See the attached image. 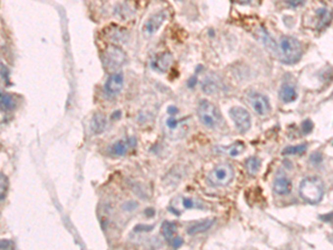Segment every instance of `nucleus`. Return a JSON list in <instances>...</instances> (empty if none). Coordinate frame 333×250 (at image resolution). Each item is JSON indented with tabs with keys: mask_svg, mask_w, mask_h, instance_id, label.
<instances>
[{
	"mask_svg": "<svg viewBox=\"0 0 333 250\" xmlns=\"http://www.w3.org/2000/svg\"><path fill=\"white\" fill-rule=\"evenodd\" d=\"M299 194L306 202L317 205L324 196V183L319 177H307L300 182Z\"/></svg>",
	"mask_w": 333,
	"mask_h": 250,
	"instance_id": "f257e3e1",
	"label": "nucleus"
},
{
	"mask_svg": "<svg viewBox=\"0 0 333 250\" xmlns=\"http://www.w3.org/2000/svg\"><path fill=\"white\" fill-rule=\"evenodd\" d=\"M279 52L281 61L283 64H296L302 57V44L297 38H294V37L284 36L283 38H281L280 41Z\"/></svg>",
	"mask_w": 333,
	"mask_h": 250,
	"instance_id": "f03ea898",
	"label": "nucleus"
},
{
	"mask_svg": "<svg viewBox=\"0 0 333 250\" xmlns=\"http://www.w3.org/2000/svg\"><path fill=\"white\" fill-rule=\"evenodd\" d=\"M197 114L200 123L209 129H216L223 122L219 108L214 103L208 101V100L200 101L199 106H198Z\"/></svg>",
	"mask_w": 333,
	"mask_h": 250,
	"instance_id": "7ed1b4c3",
	"label": "nucleus"
},
{
	"mask_svg": "<svg viewBox=\"0 0 333 250\" xmlns=\"http://www.w3.org/2000/svg\"><path fill=\"white\" fill-rule=\"evenodd\" d=\"M233 178V167L229 164H220L216 166L208 175L209 182L216 187H226L232 182Z\"/></svg>",
	"mask_w": 333,
	"mask_h": 250,
	"instance_id": "20e7f679",
	"label": "nucleus"
},
{
	"mask_svg": "<svg viewBox=\"0 0 333 250\" xmlns=\"http://www.w3.org/2000/svg\"><path fill=\"white\" fill-rule=\"evenodd\" d=\"M127 60L126 52L122 50L119 46L117 45H109L104 49L103 52V64L106 68L110 72H116L117 69L121 68Z\"/></svg>",
	"mask_w": 333,
	"mask_h": 250,
	"instance_id": "39448f33",
	"label": "nucleus"
},
{
	"mask_svg": "<svg viewBox=\"0 0 333 250\" xmlns=\"http://www.w3.org/2000/svg\"><path fill=\"white\" fill-rule=\"evenodd\" d=\"M247 99L249 105L251 106L256 115L264 117L269 115L270 111H271V105H270L269 99L265 96L252 91V93H249Z\"/></svg>",
	"mask_w": 333,
	"mask_h": 250,
	"instance_id": "423d86ee",
	"label": "nucleus"
},
{
	"mask_svg": "<svg viewBox=\"0 0 333 250\" xmlns=\"http://www.w3.org/2000/svg\"><path fill=\"white\" fill-rule=\"evenodd\" d=\"M230 117L240 132H247L251 128V116L242 107H233L230 109Z\"/></svg>",
	"mask_w": 333,
	"mask_h": 250,
	"instance_id": "0eeeda50",
	"label": "nucleus"
},
{
	"mask_svg": "<svg viewBox=\"0 0 333 250\" xmlns=\"http://www.w3.org/2000/svg\"><path fill=\"white\" fill-rule=\"evenodd\" d=\"M168 16H169V14H168L167 10H160L158 12H155V14H154L146 22L145 26H143V33H145L147 37L154 35V33L159 30L160 27L162 26L163 23L166 22Z\"/></svg>",
	"mask_w": 333,
	"mask_h": 250,
	"instance_id": "6e6552de",
	"label": "nucleus"
},
{
	"mask_svg": "<svg viewBox=\"0 0 333 250\" xmlns=\"http://www.w3.org/2000/svg\"><path fill=\"white\" fill-rule=\"evenodd\" d=\"M125 78L121 73H113L108 77L106 83H104V91L109 96H117L121 93L124 88Z\"/></svg>",
	"mask_w": 333,
	"mask_h": 250,
	"instance_id": "1a4fd4ad",
	"label": "nucleus"
},
{
	"mask_svg": "<svg viewBox=\"0 0 333 250\" xmlns=\"http://www.w3.org/2000/svg\"><path fill=\"white\" fill-rule=\"evenodd\" d=\"M164 127H166L167 136L175 139L183 136V132L185 130V124H183L182 120L177 119L175 116H170L169 118H167L166 123H164Z\"/></svg>",
	"mask_w": 333,
	"mask_h": 250,
	"instance_id": "9d476101",
	"label": "nucleus"
},
{
	"mask_svg": "<svg viewBox=\"0 0 333 250\" xmlns=\"http://www.w3.org/2000/svg\"><path fill=\"white\" fill-rule=\"evenodd\" d=\"M174 62V56L169 51L162 52L153 61V68L161 73H167Z\"/></svg>",
	"mask_w": 333,
	"mask_h": 250,
	"instance_id": "9b49d317",
	"label": "nucleus"
},
{
	"mask_svg": "<svg viewBox=\"0 0 333 250\" xmlns=\"http://www.w3.org/2000/svg\"><path fill=\"white\" fill-rule=\"evenodd\" d=\"M134 139L129 138L126 140H118L115 144H112L110 146V149H109V152L113 157H122L125 156L126 153L128 152V150L130 147L134 146Z\"/></svg>",
	"mask_w": 333,
	"mask_h": 250,
	"instance_id": "f8f14e48",
	"label": "nucleus"
},
{
	"mask_svg": "<svg viewBox=\"0 0 333 250\" xmlns=\"http://www.w3.org/2000/svg\"><path fill=\"white\" fill-rule=\"evenodd\" d=\"M292 189V182L290 179L282 175V176H278L275 181H273V191L279 196H285L291 193Z\"/></svg>",
	"mask_w": 333,
	"mask_h": 250,
	"instance_id": "ddd939ff",
	"label": "nucleus"
},
{
	"mask_svg": "<svg viewBox=\"0 0 333 250\" xmlns=\"http://www.w3.org/2000/svg\"><path fill=\"white\" fill-rule=\"evenodd\" d=\"M220 78H218L216 75H210L202 82V91L208 95H213L220 90Z\"/></svg>",
	"mask_w": 333,
	"mask_h": 250,
	"instance_id": "4468645a",
	"label": "nucleus"
},
{
	"mask_svg": "<svg viewBox=\"0 0 333 250\" xmlns=\"http://www.w3.org/2000/svg\"><path fill=\"white\" fill-rule=\"evenodd\" d=\"M90 128L95 135H100L101 132H103L104 129L107 128L106 116L101 114V112H97V114H95V116L92 117L91 119Z\"/></svg>",
	"mask_w": 333,
	"mask_h": 250,
	"instance_id": "2eb2a0df",
	"label": "nucleus"
},
{
	"mask_svg": "<svg viewBox=\"0 0 333 250\" xmlns=\"http://www.w3.org/2000/svg\"><path fill=\"white\" fill-rule=\"evenodd\" d=\"M279 98L282 102L290 103L293 102L294 100L298 98V94L292 86L286 85L285 83V85L281 87V89L279 91Z\"/></svg>",
	"mask_w": 333,
	"mask_h": 250,
	"instance_id": "dca6fc26",
	"label": "nucleus"
},
{
	"mask_svg": "<svg viewBox=\"0 0 333 250\" xmlns=\"http://www.w3.org/2000/svg\"><path fill=\"white\" fill-rule=\"evenodd\" d=\"M212 225H213L212 219H205V220H202V222L191 225V226L188 228L187 231L189 235H191V236L198 235V233H202V232H205L206 230H209V229L212 227Z\"/></svg>",
	"mask_w": 333,
	"mask_h": 250,
	"instance_id": "f3484780",
	"label": "nucleus"
},
{
	"mask_svg": "<svg viewBox=\"0 0 333 250\" xmlns=\"http://www.w3.org/2000/svg\"><path fill=\"white\" fill-rule=\"evenodd\" d=\"M246 150V145L242 141H235L232 145L228 146V147H222L221 151L226 153L229 157H237Z\"/></svg>",
	"mask_w": 333,
	"mask_h": 250,
	"instance_id": "a211bd4d",
	"label": "nucleus"
},
{
	"mask_svg": "<svg viewBox=\"0 0 333 250\" xmlns=\"http://www.w3.org/2000/svg\"><path fill=\"white\" fill-rule=\"evenodd\" d=\"M161 233L163 236V238L166 239L168 243L175 238L176 233H177V225L175 223L171 222H163L161 225Z\"/></svg>",
	"mask_w": 333,
	"mask_h": 250,
	"instance_id": "6ab92c4d",
	"label": "nucleus"
},
{
	"mask_svg": "<svg viewBox=\"0 0 333 250\" xmlns=\"http://www.w3.org/2000/svg\"><path fill=\"white\" fill-rule=\"evenodd\" d=\"M0 108L2 110H12L16 108V100L11 95L0 90Z\"/></svg>",
	"mask_w": 333,
	"mask_h": 250,
	"instance_id": "aec40b11",
	"label": "nucleus"
},
{
	"mask_svg": "<svg viewBox=\"0 0 333 250\" xmlns=\"http://www.w3.org/2000/svg\"><path fill=\"white\" fill-rule=\"evenodd\" d=\"M317 18H318V28H326L331 23V11L326 9V8H319L317 10Z\"/></svg>",
	"mask_w": 333,
	"mask_h": 250,
	"instance_id": "412c9836",
	"label": "nucleus"
},
{
	"mask_svg": "<svg viewBox=\"0 0 333 250\" xmlns=\"http://www.w3.org/2000/svg\"><path fill=\"white\" fill-rule=\"evenodd\" d=\"M246 169L247 172L252 175V176H255V175L258 174L261 169V165H262V162L259 159L258 157L256 156H252V157H249L248 159L246 160Z\"/></svg>",
	"mask_w": 333,
	"mask_h": 250,
	"instance_id": "4be33fe9",
	"label": "nucleus"
},
{
	"mask_svg": "<svg viewBox=\"0 0 333 250\" xmlns=\"http://www.w3.org/2000/svg\"><path fill=\"white\" fill-rule=\"evenodd\" d=\"M307 150V145L302 144L298 146H289L285 147L282 151V155L284 156H292V155H303Z\"/></svg>",
	"mask_w": 333,
	"mask_h": 250,
	"instance_id": "5701e85b",
	"label": "nucleus"
},
{
	"mask_svg": "<svg viewBox=\"0 0 333 250\" xmlns=\"http://www.w3.org/2000/svg\"><path fill=\"white\" fill-rule=\"evenodd\" d=\"M8 189H9L8 178L2 173H0V200H2L6 197L8 194Z\"/></svg>",
	"mask_w": 333,
	"mask_h": 250,
	"instance_id": "b1692460",
	"label": "nucleus"
},
{
	"mask_svg": "<svg viewBox=\"0 0 333 250\" xmlns=\"http://www.w3.org/2000/svg\"><path fill=\"white\" fill-rule=\"evenodd\" d=\"M301 129H302L303 135H309V133H310L312 130H313V123H312L310 119L305 120V122L302 123Z\"/></svg>",
	"mask_w": 333,
	"mask_h": 250,
	"instance_id": "393cba45",
	"label": "nucleus"
},
{
	"mask_svg": "<svg viewBox=\"0 0 333 250\" xmlns=\"http://www.w3.org/2000/svg\"><path fill=\"white\" fill-rule=\"evenodd\" d=\"M15 243L12 240L8 239H0V249L7 250V249H14Z\"/></svg>",
	"mask_w": 333,
	"mask_h": 250,
	"instance_id": "a878e982",
	"label": "nucleus"
},
{
	"mask_svg": "<svg viewBox=\"0 0 333 250\" xmlns=\"http://www.w3.org/2000/svg\"><path fill=\"white\" fill-rule=\"evenodd\" d=\"M181 201H182V206L185 209H191V208L197 207L195 200L191 198H181Z\"/></svg>",
	"mask_w": 333,
	"mask_h": 250,
	"instance_id": "bb28decb",
	"label": "nucleus"
},
{
	"mask_svg": "<svg viewBox=\"0 0 333 250\" xmlns=\"http://www.w3.org/2000/svg\"><path fill=\"white\" fill-rule=\"evenodd\" d=\"M168 244H169L172 248L177 249V248H180L181 246L183 245V239L181 238V237H179V236H176L175 238L172 239L170 243H168Z\"/></svg>",
	"mask_w": 333,
	"mask_h": 250,
	"instance_id": "cd10ccee",
	"label": "nucleus"
},
{
	"mask_svg": "<svg viewBox=\"0 0 333 250\" xmlns=\"http://www.w3.org/2000/svg\"><path fill=\"white\" fill-rule=\"evenodd\" d=\"M285 1L291 8L301 7L306 3V0H285Z\"/></svg>",
	"mask_w": 333,
	"mask_h": 250,
	"instance_id": "c85d7f7f",
	"label": "nucleus"
},
{
	"mask_svg": "<svg viewBox=\"0 0 333 250\" xmlns=\"http://www.w3.org/2000/svg\"><path fill=\"white\" fill-rule=\"evenodd\" d=\"M151 229H154V226H141V225H139V226H137L136 228H134V231L136 232H139V231H150Z\"/></svg>",
	"mask_w": 333,
	"mask_h": 250,
	"instance_id": "c756f323",
	"label": "nucleus"
},
{
	"mask_svg": "<svg viewBox=\"0 0 333 250\" xmlns=\"http://www.w3.org/2000/svg\"><path fill=\"white\" fill-rule=\"evenodd\" d=\"M0 74H1V76L6 79V81L8 82V77H7V75H8V70L6 68V66H3L2 64H0Z\"/></svg>",
	"mask_w": 333,
	"mask_h": 250,
	"instance_id": "7c9ffc66",
	"label": "nucleus"
},
{
	"mask_svg": "<svg viewBox=\"0 0 333 250\" xmlns=\"http://www.w3.org/2000/svg\"><path fill=\"white\" fill-rule=\"evenodd\" d=\"M168 114H169L170 116H175L176 114H178V109L175 106H170L169 108H168Z\"/></svg>",
	"mask_w": 333,
	"mask_h": 250,
	"instance_id": "2f4dec72",
	"label": "nucleus"
},
{
	"mask_svg": "<svg viewBox=\"0 0 333 250\" xmlns=\"http://www.w3.org/2000/svg\"><path fill=\"white\" fill-rule=\"evenodd\" d=\"M237 1H238L239 3H242V5H246V3L251 2L252 0H237Z\"/></svg>",
	"mask_w": 333,
	"mask_h": 250,
	"instance_id": "473e14b6",
	"label": "nucleus"
},
{
	"mask_svg": "<svg viewBox=\"0 0 333 250\" xmlns=\"http://www.w3.org/2000/svg\"><path fill=\"white\" fill-rule=\"evenodd\" d=\"M193 83H197V79L195 80V78H191V79H190V81H189L188 85L190 86V87H193Z\"/></svg>",
	"mask_w": 333,
	"mask_h": 250,
	"instance_id": "72a5a7b5",
	"label": "nucleus"
}]
</instances>
